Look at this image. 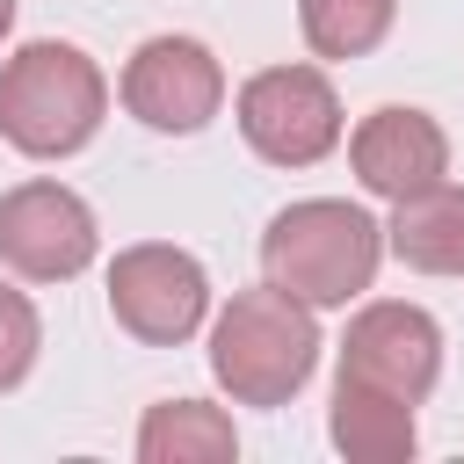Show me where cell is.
Instances as JSON below:
<instances>
[{
  "label": "cell",
  "mask_w": 464,
  "mask_h": 464,
  "mask_svg": "<svg viewBox=\"0 0 464 464\" xmlns=\"http://www.w3.org/2000/svg\"><path fill=\"white\" fill-rule=\"evenodd\" d=\"M341 384H362V392H384V399H406L420 406L442 377V326L420 312V304H399V297H377L348 319L341 334Z\"/></svg>",
  "instance_id": "6"
},
{
  "label": "cell",
  "mask_w": 464,
  "mask_h": 464,
  "mask_svg": "<svg viewBox=\"0 0 464 464\" xmlns=\"http://www.w3.org/2000/svg\"><path fill=\"white\" fill-rule=\"evenodd\" d=\"M319 370V319L276 283L232 290V304L210 319V377L232 406H290Z\"/></svg>",
  "instance_id": "2"
},
{
  "label": "cell",
  "mask_w": 464,
  "mask_h": 464,
  "mask_svg": "<svg viewBox=\"0 0 464 464\" xmlns=\"http://www.w3.org/2000/svg\"><path fill=\"white\" fill-rule=\"evenodd\" d=\"M109 116V80L80 44L36 36L0 65V138L29 160H72Z\"/></svg>",
  "instance_id": "3"
},
{
  "label": "cell",
  "mask_w": 464,
  "mask_h": 464,
  "mask_svg": "<svg viewBox=\"0 0 464 464\" xmlns=\"http://www.w3.org/2000/svg\"><path fill=\"white\" fill-rule=\"evenodd\" d=\"M326 435L348 464H406L420 450V428H413L406 399H384V392H362V384H341V377H334Z\"/></svg>",
  "instance_id": "11"
},
{
  "label": "cell",
  "mask_w": 464,
  "mask_h": 464,
  "mask_svg": "<svg viewBox=\"0 0 464 464\" xmlns=\"http://www.w3.org/2000/svg\"><path fill=\"white\" fill-rule=\"evenodd\" d=\"M399 22V0H297V29L319 58H370Z\"/></svg>",
  "instance_id": "13"
},
{
  "label": "cell",
  "mask_w": 464,
  "mask_h": 464,
  "mask_svg": "<svg viewBox=\"0 0 464 464\" xmlns=\"http://www.w3.org/2000/svg\"><path fill=\"white\" fill-rule=\"evenodd\" d=\"M377 261H384V225L348 196H304L276 210L261 232V276L312 312L362 297L377 283Z\"/></svg>",
  "instance_id": "1"
},
{
  "label": "cell",
  "mask_w": 464,
  "mask_h": 464,
  "mask_svg": "<svg viewBox=\"0 0 464 464\" xmlns=\"http://www.w3.org/2000/svg\"><path fill=\"white\" fill-rule=\"evenodd\" d=\"M384 254H399L420 276H464V188L435 181L420 196H399L384 225Z\"/></svg>",
  "instance_id": "10"
},
{
  "label": "cell",
  "mask_w": 464,
  "mask_h": 464,
  "mask_svg": "<svg viewBox=\"0 0 464 464\" xmlns=\"http://www.w3.org/2000/svg\"><path fill=\"white\" fill-rule=\"evenodd\" d=\"M36 348H44V319L22 290L0 283V392H14L29 370H36Z\"/></svg>",
  "instance_id": "14"
},
{
  "label": "cell",
  "mask_w": 464,
  "mask_h": 464,
  "mask_svg": "<svg viewBox=\"0 0 464 464\" xmlns=\"http://www.w3.org/2000/svg\"><path fill=\"white\" fill-rule=\"evenodd\" d=\"M348 167L370 196L399 203V196H420L450 174V130L428 116V109H406V102H384L355 123L348 138Z\"/></svg>",
  "instance_id": "9"
},
{
  "label": "cell",
  "mask_w": 464,
  "mask_h": 464,
  "mask_svg": "<svg viewBox=\"0 0 464 464\" xmlns=\"http://www.w3.org/2000/svg\"><path fill=\"white\" fill-rule=\"evenodd\" d=\"M94 254L102 225L65 181H14L0 196V261L22 283H72Z\"/></svg>",
  "instance_id": "7"
},
{
  "label": "cell",
  "mask_w": 464,
  "mask_h": 464,
  "mask_svg": "<svg viewBox=\"0 0 464 464\" xmlns=\"http://www.w3.org/2000/svg\"><path fill=\"white\" fill-rule=\"evenodd\" d=\"M7 29H14V0H0V36H7Z\"/></svg>",
  "instance_id": "15"
},
{
  "label": "cell",
  "mask_w": 464,
  "mask_h": 464,
  "mask_svg": "<svg viewBox=\"0 0 464 464\" xmlns=\"http://www.w3.org/2000/svg\"><path fill=\"white\" fill-rule=\"evenodd\" d=\"M123 109L145 130L196 138L225 109V65L196 36H145L130 51V65H123Z\"/></svg>",
  "instance_id": "8"
},
{
  "label": "cell",
  "mask_w": 464,
  "mask_h": 464,
  "mask_svg": "<svg viewBox=\"0 0 464 464\" xmlns=\"http://www.w3.org/2000/svg\"><path fill=\"white\" fill-rule=\"evenodd\" d=\"M341 130V94L319 65H261L239 87V138L268 167H319Z\"/></svg>",
  "instance_id": "4"
},
{
  "label": "cell",
  "mask_w": 464,
  "mask_h": 464,
  "mask_svg": "<svg viewBox=\"0 0 464 464\" xmlns=\"http://www.w3.org/2000/svg\"><path fill=\"white\" fill-rule=\"evenodd\" d=\"M239 457V428L210 399H160L138 420V464H225Z\"/></svg>",
  "instance_id": "12"
},
{
  "label": "cell",
  "mask_w": 464,
  "mask_h": 464,
  "mask_svg": "<svg viewBox=\"0 0 464 464\" xmlns=\"http://www.w3.org/2000/svg\"><path fill=\"white\" fill-rule=\"evenodd\" d=\"M109 312H116V326L130 341L181 348L210 319V276H203V261L188 246H167V239L123 246L109 261Z\"/></svg>",
  "instance_id": "5"
}]
</instances>
